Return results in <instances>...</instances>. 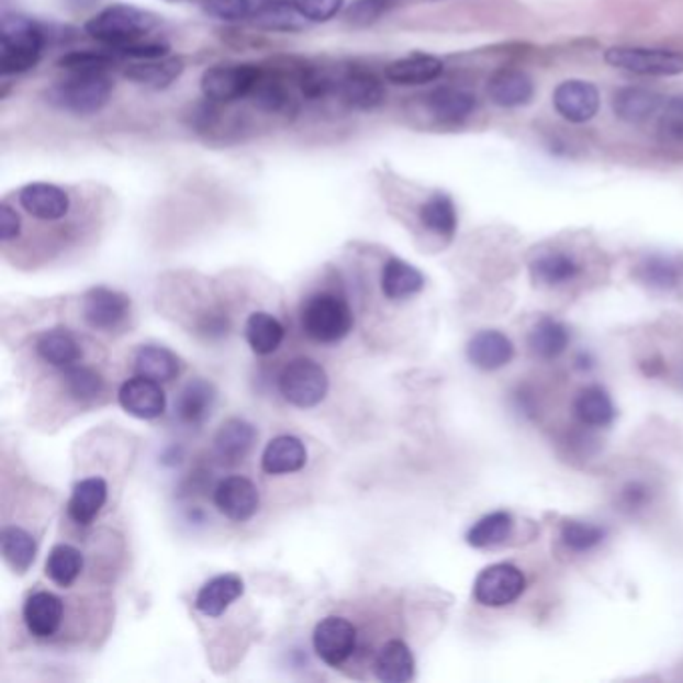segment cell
<instances>
[{
    "label": "cell",
    "mask_w": 683,
    "mask_h": 683,
    "mask_svg": "<svg viewBox=\"0 0 683 683\" xmlns=\"http://www.w3.org/2000/svg\"><path fill=\"white\" fill-rule=\"evenodd\" d=\"M663 99L658 92L643 87H626L614 94V113L626 123H646L653 114L660 113Z\"/></svg>",
    "instance_id": "cell-27"
},
{
    "label": "cell",
    "mask_w": 683,
    "mask_h": 683,
    "mask_svg": "<svg viewBox=\"0 0 683 683\" xmlns=\"http://www.w3.org/2000/svg\"><path fill=\"white\" fill-rule=\"evenodd\" d=\"M203 12L215 21L239 23L251 16V0H203Z\"/></svg>",
    "instance_id": "cell-46"
},
{
    "label": "cell",
    "mask_w": 683,
    "mask_h": 683,
    "mask_svg": "<svg viewBox=\"0 0 683 683\" xmlns=\"http://www.w3.org/2000/svg\"><path fill=\"white\" fill-rule=\"evenodd\" d=\"M345 0H293L301 19L311 23H327L342 12Z\"/></svg>",
    "instance_id": "cell-48"
},
{
    "label": "cell",
    "mask_w": 683,
    "mask_h": 683,
    "mask_svg": "<svg viewBox=\"0 0 683 683\" xmlns=\"http://www.w3.org/2000/svg\"><path fill=\"white\" fill-rule=\"evenodd\" d=\"M21 216L9 205L0 206V237L4 243H11L21 235Z\"/></svg>",
    "instance_id": "cell-53"
},
{
    "label": "cell",
    "mask_w": 683,
    "mask_h": 683,
    "mask_svg": "<svg viewBox=\"0 0 683 683\" xmlns=\"http://www.w3.org/2000/svg\"><path fill=\"white\" fill-rule=\"evenodd\" d=\"M113 80L107 72H70L46 91V103L72 114H94L111 101Z\"/></svg>",
    "instance_id": "cell-4"
},
{
    "label": "cell",
    "mask_w": 683,
    "mask_h": 683,
    "mask_svg": "<svg viewBox=\"0 0 683 683\" xmlns=\"http://www.w3.org/2000/svg\"><path fill=\"white\" fill-rule=\"evenodd\" d=\"M45 48V33L23 14H7L0 26V72L4 77L35 69Z\"/></svg>",
    "instance_id": "cell-2"
},
{
    "label": "cell",
    "mask_w": 683,
    "mask_h": 683,
    "mask_svg": "<svg viewBox=\"0 0 683 683\" xmlns=\"http://www.w3.org/2000/svg\"><path fill=\"white\" fill-rule=\"evenodd\" d=\"M19 203L24 211L38 221H60L69 215L70 197L57 184L31 182L21 189Z\"/></svg>",
    "instance_id": "cell-15"
},
{
    "label": "cell",
    "mask_w": 683,
    "mask_h": 683,
    "mask_svg": "<svg viewBox=\"0 0 683 683\" xmlns=\"http://www.w3.org/2000/svg\"><path fill=\"white\" fill-rule=\"evenodd\" d=\"M245 337L255 355H273L285 339L283 323L269 311H255L245 323Z\"/></svg>",
    "instance_id": "cell-30"
},
{
    "label": "cell",
    "mask_w": 683,
    "mask_h": 683,
    "mask_svg": "<svg viewBox=\"0 0 683 683\" xmlns=\"http://www.w3.org/2000/svg\"><path fill=\"white\" fill-rule=\"evenodd\" d=\"M638 277L651 289L670 291V289H675V287L680 285L683 269L682 265L672 259V257L651 255L648 259L639 262Z\"/></svg>",
    "instance_id": "cell-40"
},
{
    "label": "cell",
    "mask_w": 683,
    "mask_h": 683,
    "mask_svg": "<svg viewBox=\"0 0 683 683\" xmlns=\"http://www.w3.org/2000/svg\"><path fill=\"white\" fill-rule=\"evenodd\" d=\"M109 485L103 478H87L72 488L70 495L69 517L80 527L91 525L107 503Z\"/></svg>",
    "instance_id": "cell-25"
},
{
    "label": "cell",
    "mask_w": 683,
    "mask_h": 683,
    "mask_svg": "<svg viewBox=\"0 0 683 683\" xmlns=\"http://www.w3.org/2000/svg\"><path fill=\"white\" fill-rule=\"evenodd\" d=\"M216 389L206 379H193L182 388L181 395L177 398L175 411L179 419L187 425H203L215 410Z\"/></svg>",
    "instance_id": "cell-20"
},
{
    "label": "cell",
    "mask_w": 683,
    "mask_h": 683,
    "mask_svg": "<svg viewBox=\"0 0 683 683\" xmlns=\"http://www.w3.org/2000/svg\"><path fill=\"white\" fill-rule=\"evenodd\" d=\"M444 75V63L433 55L415 53L410 57L398 58L385 69V79L401 87L427 85Z\"/></svg>",
    "instance_id": "cell-24"
},
{
    "label": "cell",
    "mask_w": 683,
    "mask_h": 683,
    "mask_svg": "<svg viewBox=\"0 0 683 683\" xmlns=\"http://www.w3.org/2000/svg\"><path fill=\"white\" fill-rule=\"evenodd\" d=\"M605 63L614 69L639 77H678L683 75V53L672 48L612 46L605 51Z\"/></svg>",
    "instance_id": "cell-6"
},
{
    "label": "cell",
    "mask_w": 683,
    "mask_h": 683,
    "mask_svg": "<svg viewBox=\"0 0 683 683\" xmlns=\"http://www.w3.org/2000/svg\"><path fill=\"white\" fill-rule=\"evenodd\" d=\"M57 65L69 72H107L113 67L114 58L104 51H72L58 58Z\"/></svg>",
    "instance_id": "cell-44"
},
{
    "label": "cell",
    "mask_w": 683,
    "mask_h": 683,
    "mask_svg": "<svg viewBox=\"0 0 683 683\" xmlns=\"http://www.w3.org/2000/svg\"><path fill=\"white\" fill-rule=\"evenodd\" d=\"M423 227L439 237L451 239L457 231V209L449 194L435 193L419 209Z\"/></svg>",
    "instance_id": "cell-36"
},
{
    "label": "cell",
    "mask_w": 683,
    "mask_h": 683,
    "mask_svg": "<svg viewBox=\"0 0 683 683\" xmlns=\"http://www.w3.org/2000/svg\"><path fill=\"white\" fill-rule=\"evenodd\" d=\"M580 271V262L568 253H546L531 262V277L541 287L568 285Z\"/></svg>",
    "instance_id": "cell-33"
},
{
    "label": "cell",
    "mask_w": 683,
    "mask_h": 683,
    "mask_svg": "<svg viewBox=\"0 0 683 683\" xmlns=\"http://www.w3.org/2000/svg\"><path fill=\"white\" fill-rule=\"evenodd\" d=\"M279 393L299 410H313L329 393V376L323 365L309 357H296L279 373Z\"/></svg>",
    "instance_id": "cell-5"
},
{
    "label": "cell",
    "mask_w": 683,
    "mask_h": 683,
    "mask_svg": "<svg viewBox=\"0 0 683 683\" xmlns=\"http://www.w3.org/2000/svg\"><path fill=\"white\" fill-rule=\"evenodd\" d=\"M82 566H85V558L77 547L58 544L51 549L46 558V578L58 587H70L75 581L79 580Z\"/></svg>",
    "instance_id": "cell-37"
},
{
    "label": "cell",
    "mask_w": 683,
    "mask_h": 683,
    "mask_svg": "<svg viewBox=\"0 0 683 683\" xmlns=\"http://www.w3.org/2000/svg\"><path fill=\"white\" fill-rule=\"evenodd\" d=\"M0 549L2 558L16 573H26L35 563L36 541L26 529L19 525H9L0 534Z\"/></svg>",
    "instance_id": "cell-34"
},
{
    "label": "cell",
    "mask_w": 683,
    "mask_h": 683,
    "mask_svg": "<svg viewBox=\"0 0 683 683\" xmlns=\"http://www.w3.org/2000/svg\"><path fill=\"white\" fill-rule=\"evenodd\" d=\"M182 70H184V63L181 58H153V60H141L135 65H128L125 77L150 89H167L181 77Z\"/></svg>",
    "instance_id": "cell-32"
},
{
    "label": "cell",
    "mask_w": 683,
    "mask_h": 683,
    "mask_svg": "<svg viewBox=\"0 0 683 683\" xmlns=\"http://www.w3.org/2000/svg\"><path fill=\"white\" fill-rule=\"evenodd\" d=\"M534 92H536L534 80L524 70H497L491 75L490 82H488L491 103L503 109H515V107L531 103Z\"/></svg>",
    "instance_id": "cell-19"
},
{
    "label": "cell",
    "mask_w": 683,
    "mask_h": 683,
    "mask_svg": "<svg viewBox=\"0 0 683 683\" xmlns=\"http://www.w3.org/2000/svg\"><path fill=\"white\" fill-rule=\"evenodd\" d=\"M391 9V0H355L345 11V21L354 26H369L377 23Z\"/></svg>",
    "instance_id": "cell-47"
},
{
    "label": "cell",
    "mask_w": 683,
    "mask_h": 683,
    "mask_svg": "<svg viewBox=\"0 0 683 683\" xmlns=\"http://www.w3.org/2000/svg\"><path fill=\"white\" fill-rule=\"evenodd\" d=\"M513 531V517L507 512H493L481 517L468 531V544L475 549H488L505 544Z\"/></svg>",
    "instance_id": "cell-39"
},
{
    "label": "cell",
    "mask_w": 683,
    "mask_h": 683,
    "mask_svg": "<svg viewBox=\"0 0 683 683\" xmlns=\"http://www.w3.org/2000/svg\"><path fill=\"white\" fill-rule=\"evenodd\" d=\"M575 415L583 425L590 427H607L615 419V407L612 398L602 388H587L575 399Z\"/></svg>",
    "instance_id": "cell-38"
},
{
    "label": "cell",
    "mask_w": 683,
    "mask_h": 683,
    "mask_svg": "<svg viewBox=\"0 0 683 683\" xmlns=\"http://www.w3.org/2000/svg\"><path fill=\"white\" fill-rule=\"evenodd\" d=\"M525 585V575L515 566L497 563L479 573L473 583V597L485 607H503L519 600Z\"/></svg>",
    "instance_id": "cell-9"
},
{
    "label": "cell",
    "mask_w": 683,
    "mask_h": 683,
    "mask_svg": "<svg viewBox=\"0 0 683 683\" xmlns=\"http://www.w3.org/2000/svg\"><path fill=\"white\" fill-rule=\"evenodd\" d=\"M262 79V70L249 63H227L209 67L201 77V91L213 103H233L251 97Z\"/></svg>",
    "instance_id": "cell-7"
},
{
    "label": "cell",
    "mask_w": 683,
    "mask_h": 683,
    "mask_svg": "<svg viewBox=\"0 0 683 683\" xmlns=\"http://www.w3.org/2000/svg\"><path fill=\"white\" fill-rule=\"evenodd\" d=\"M119 405L137 419L153 422L167 410V395L159 381L135 376L126 379L119 389Z\"/></svg>",
    "instance_id": "cell-12"
},
{
    "label": "cell",
    "mask_w": 683,
    "mask_h": 683,
    "mask_svg": "<svg viewBox=\"0 0 683 683\" xmlns=\"http://www.w3.org/2000/svg\"><path fill=\"white\" fill-rule=\"evenodd\" d=\"M167 2H177V0H167Z\"/></svg>",
    "instance_id": "cell-55"
},
{
    "label": "cell",
    "mask_w": 683,
    "mask_h": 683,
    "mask_svg": "<svg viewBox=\"0 0 683 683\" xmlns=\"http://www.w3.org/2000/svg\"><path fill=\"white\" fill-rule=\"evenodd\" d=\"M468 359L481 371L502 369L513 359V343L500 331H479L468 343Z\"/></svg>",
    "instance_id": "cell-21"
},
{
    "label": "cell",
    "mask_w": 683,
    "mask_h": 683,
    "mask_svg": "<svg viewBox=\"0 0 683 683\" xmlns=\"http://www.w3.org/2000/svg\"><path fill=\"white\" fill-rule=\"evenodd\" d=\"M425 287V277L417 267H413L403 259H389L381 273V291L389 301H405L410 296L422 293Z\"/></svg>",
    "instance_id": "cell-28"
},
{
    "label": "cell",
    "mask_w": 683,
    "mask_h": 683,
    "mask_svg": "<svg viewBox=\"0 0 683 683\" xmlns=\"http://www.w3.org/2000/svg\"><path fill=\"white\" fill-rule=\"evenodd\" d=\"M36 355L51 367L65 371L79 363L82 351L77 337L69 329L57 327L41 333V337L36 339Z\"/></svg>",
    "instance_id": "cell-29"
},
{
    "label": "cell",
    "mask_w": 683,
    "mask_h": 683,
    "mask_svg": "<svg viewBox=\"0 0 683 683\" xmlns=\"http://www.w3.org/2000/svg\"><path fill=\"white\" fill-rule=\"evenodd\" d=\"M245 593V581L235 573H223L203 583L194 597V609L205 617H221Z\"/></svg>",
    "instance_id": "cell-17"
},
{
    "label": "cell",
    "mask_w": 683,
    "mask_h": 683,
    "mask_svg": "<svg viewBox=\"0 0 683 683\" xmlns=\"http://www.w3.org/2000/svg\"><path fill=\"white\" fill-rule=\"evenodd\" d=\"M251 16L253 23L265 31H299L301 29L296 23V16L301 14L296 12L293 2L289 4L287 0H269L253 12Z\"/></svg>",
    "instance_id": "cell-42"
},
{
    "label": "cell",
    "mask_w": 683,
    "mask_h": 683,
    "mask_svg": "<svg viewBox=\"0 0 683 683\" xmlns=\"http://www.w3.org/2000/svg\"><path fill=\"white\" fill-rule=\"evenodd\" d=\"M99 0H65V4L72 9V11H87L94 7Z\"/></svg>",
    "instance_id": "cell-54"
},
{
    "label": "cell",
    "mask_w": 683,
    "mask_h": 683,
    "mask_svg": "<svg viewBox=\"0 0 683 683\" xmlns=\"http://www.w3.org/2000/svg\"><path fill=\"white\" fill-rule=\"evenodd\" d=\"M605 529L600 525L583 524V522H566L561 527V541L563 546L575 551L585 553L592 551L593 547L600 546L604 541Z\"/></svg>",
    "instance_id": "cell-43"
},
{
    "label": "cell",
    "mask_w": 683,
    "mask_h": 683,
    "mask_svg": "<svg viewBox=\"0 0 683 683\" xmlns=\"http://www.w3.org/2000/svg\"><path fill=\"white\" fill-rule=\"evenodd\" d=\"M213 502L219 513L225 515L228 522L245 524L259 512L261 495L251 479L231 475L216 483Z\"/></svg>",
    "instance_id": "cell-11"
},
{
    "label": "cell",
    "mask_w": 683,
    "mask_h": 683,
    "mask_svg": "<svg viewBox=\"0 0 683 683\" xmlns=\"http://www.w3.org/2000/svg\"><path fill=\"white\" fill-rule=\"evenodd\" d=\"M157 24L159 19L153 12L143 11L133 4H113L99 12L97 16H92L91 21L85 24V31L94 41L119 51L123 46L147 38L148 33H153Z\"/></svg>",
    "instance_id": "cell-3"
},
{
    "label": "cell",
    "mask_w": 683,
    "mask_h": 683,
    "mask_svg": "<svg viewBox=\"0 0 683 683\" xmlns=\"http://www.w3.org/2000/svg\"><path fill=\"white\" fill-rule=\"evenodd\" d=\"M570 345V331L556 320H544L537 323L536 327L529 333V349L531 354L544 359V361H551L559 355L563 354Z\"/></svg>",
    "instance_id": "cell-35"
},
{
    "label": "cell",
    "mask_w": 683,
    "mask_h": 683,
    "mask_svg": "<svg viewBox=\"0 0 683 683\" xmlns=\"http://www.w3.org/2000/svg\"><path fill=\"white\" fill-rule=\"evenodd\" d=\"M182 363L171 349L163 345H143L135 355V373L169 383L181 376Z\"/></svg>",
    "instance_id": "cell-31"
},
{
    "label": "cell",
    "mask_w": 683,
    "mask_h": 683,
    "mask_svg": "<svg viewBox=\"0 0 683 683\" xmlns=\"http://www.w3.org/2000/svg\"><path fill=\"white\" fill-rule=\"evenodd\" d=\"M301 329L311 342L321 345L339 343L354 331V309L342 295L320 291L309 295L299 309Z\"/></svg>",
    "instance_id": "cell-1"
},
{
    "label": "cell",
    "mask_w": 683,
    "mask_h": 683,
    "mask_svg": "<svg viewBox=\"0 0 683 683\" xmlns=\"http://www.w3.org/2000/svg\"><path fill=\"white\" fill-rule=\"evenodd\" d=\"M131 315V296L109 287H92L82 296V317L94 331L119 329Z\"/></svg>",
    "instance_id": "cell-10"
},
{
    "label": "cell",
    "mask_w": 683,
    "mask_h": 683,
    "mask_svg": "<svg viewBox=\"0 0 683 683\" xmlns=\"http://www.w3.org/2000/svg\"><path fill=\"white\" fill-rule=\"evenodd\" d=\"M660 133L670 143H683V97L665 104L660 119Z\"/></svg>",
    "instance_id": "cell-49"
},
{
    "label": "cell",
    "mask_w": 683,
    "mask_h": 683,
    "mask_svg": "<svg viewBox=\"0 0 683 683\" xmlns=\"http://www.w3.org/2000/svg\"><path fill=\"white\" fill-rule=\"evenodd\" d=\"M357 627L342 615H327L313 629V649L329 668H342L357 649Z\"/></svg>",
    "instance_id": "cell-8"
},
{
    "label": "cell",
    "mask_w": 683,
    "mask_h": 683,
    "mask_svg": "<svg viewBox=\"0 0 683 683\" xmlns=\"http://www.w3.org/2000/svg\"><path fill=\"white\" fill-rule=\"evenodd\" d=\"M63 617H65V604L55 593H31L24 602V626L33 638H53L63 626Z\"/></svg>",
    "instance_id": "cell-14"
},
{
    "label": "cell",
    "mask_w": 683,
    "mask_h": 683,
    "mask_svg": "<svg viewBox=\"0 0 683 683\" xmlns=\"http://www.w3.org/2000/svg\"><path fill=\"white\" fill-rule=\"evenodd\" d=\"M337 94L343 103L357 111H373L385 101V89L373 72L351 69L337 79Z\"/></svg>",
    "instance_id": "cell-16"
},
{
    "label": "cell",
    "mask_w": 683,
    "mask_h": 683,
    "mask_svg": "<svg viewBox=\"0 0 683 683\" xmlns=\"http://www.w3.org/2000/svg\"><path fill=\"white\" fill-rule=\"evenodd\" d=\"M65 389L70 398L77 399L80 403H89L94 399L101 398L104 393V379L99 371L85 365H72L63 371Z\"/></svg>",
    "instance_id": "cell-41"
},
{
    "label": "cell",
    "mask_w": 683,
    "mask_h": 683,
    "mask_svg": "<svg viewBox=\"0 0 683 683\" xmlns=\"http://www.w3.org/2000/svg\"><path fill=\"white\" fill-rule=\"evenodd\" d=\"M199 333H203L209 339H221L231 329V321L223 311H209L199 320Z\"/></svg>",
    "instance_id": "cell-52"
},
{
    "label": "cell",
    "mask_w": 683,
    "mask_h": 683,
    "mask_svg": "<svg viewBox=\"0 0 683 683\" xmlns=\"http://www.w3.org/2000/svg\"><path fill=\"white\" fill-rule=\"evenodd\" d=\"M475 97L456 87H441L427 97V109L444 125H459L475 111Z\"/></svg>",
    "instance_id": "cell-26"
},
{
    "label": "cell",
    "mask_w": 683,
    "mask_h": 683,
    "mask_svg": "<svg viewBox=\"0 0 683 683\" xmlns=\"http://www.w3.org/2000/svg\"><path fill=\"white\" fill-rule=\"evenodd\" d=\"M251 97L255 99V104L265 113H283L293 101L285 85H281L279 80L267 79L265 75L259 80V85L255 87Z\"/></svg>",
    "instance_id": "cell-45"
},
{
    "label": "cell",
    "mask_w": 683,
    "mask_h": 683,
    "mask_svg": "<svg viewBox=\"0 0 683 683\" xmlns=\"http://www.w3.org/2000/svg\"><path fill=\"white\" fill-rule=\"evenodd\" d=\"M307 466V447L295 435L273 437L261 456V469L267 475H289Z\"/></svg>",
    "instance_id": "cell-18"
},
{
    "label": "cell",
    "mask_w": 683,
    "mask_h": 683,
    "mask_svg": "<svg viewBox=\"0 0 683 683\" xmlns=\"http://www.w3.org/2000/svg\"><path fill=\"white\" fill-rule=\"evenodd\" d=\"M255 439H257V429L251 423L240 417H231L219 427L213 439L216 457L228 466L239 463L251 451Z\"/></svg>",
    "instance_id": "cell-22"
},
{
    "label": "cell",
    "mask_w": 683,
    "mask_h": 683,
    "mask_svg": "<svg viewBox=\"0 0 683 683\" xmlns=\"http://www.w3.org/2000/svg\"><path fill=\"white\" fill-rule=\"evenodd\" d=\"M651 502V490L641 481H631L619 493V503L626 512H639Z\"/></svg>",
    "instance_id": "cell-51"
},
{
    "label": "cell",
    "mask_w": 683,
    "mask_h": 683,
    "mask_svg": "<svg viewBox=\"0 0 683 683\" xmlns=\"http://www.w3.org/2000/svg\"><path fill=\"white\" fill-rule=\"evenodd\" d=\"M553 107L561 119L581 125L600 111V91L587 80H566L553 92Z\"/></svg>",
    "instance_id": "cell-13"
},
{
    "label": "cell",
    "mask_w": 683,
    "mask_h": 683,
    "mask_svg": "<svg viewBox=\"0 0 683 683\" xmlns=\"http://www.w3.org/2000/svg\"><path fill=\"white\" fill-rule=\"evenodd\" d=\"M169 45L163 41H138L133 45L123 46L116 53L123 57L137 58V60H153V58H165L169 55Z\"/></svg>",
    "instance_id": "cell-50"
},
{
    "label": "cell",
    "mask_w": 683,
    "mask_h": 683,
    "mask_svg": "<svg viewBox=\"0 0 683 683\" xmlns=\"http://www.w3.org/2000/svg\"><path fill=\"white\" fill-rule=\"evenodd\" d=\"M373 670L379 682H411L415 678V658L411 653L410 646L401 639H389L377 651Z\"/></svg>",
    "instance_id": "cell-23"
}]
</instances>
